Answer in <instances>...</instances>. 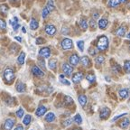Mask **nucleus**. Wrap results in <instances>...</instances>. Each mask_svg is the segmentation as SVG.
<instances>
[{
	"instance_id": "nucleus-44",
	"label": "nucleus",
	"mask_w": 130,
	"mask_h": 130,
	"mask_svg": "<svg viewBox=\"0 0 130 130\" xmlns=\"http://www.w3.org/2000/svg\"><path fill=\"white\" fill-rule=\"evenodd\" d=\"M126 113H125V114H121V115H118V116H117V117H115V118H113V121H116V120H118V118H122V117H124V116H126Z\"/></svg>"
},
{
	"instance_id": "nucleus-3",
	"label": "nucleus",
	"mask_w": 130,
	"mask_h": 130,
	"mask_svg": "<svg viewBox=\"0 0 130 130\" xmlns=\"http://www.w3.org/2000/svg\"><path fill=\"white\" fill-rule=\"evenodd\" d=\"M61 48H62L63 50H70V49L72 48L73 43L70 38H65L61 41Z\"/></svg>"
},
{
	"instance_id": "nucleus-10",
	"label": "nucleus",
	"mask_w": 130,
	"mask_h": 130,
	"mask_svg": "<svg viewBox=\"0 0 130 130\" xmlns=\"http://www.w3.org/2000/svg\"><path fill=\"white\" fill-rule=\"evenodd\" d=\"M82 79H83V73L77 72L72 76V82H74V83H79Z\"/></svg>"
},
{
	"instance_id": "nucleus-23",
	"label": "nucleus",
	"mask_w": 130,
	"mask_h": 130,
	"mask_svg": "<svg viewBox=\"0 0 130 130\" xmlns=\"http://www.w3.org/2000/svg\"><path fill=\"white\" fill-rule=\"evenodd\" d=\"M79 25H80L81 29L83 31H86L88 29V22L86 19H81L80 21H79Z\"/></svg>"
},
{
	"instance_id": "nucleus-12",
	"label": "nucleus",
	"mask_w": 130,
	"mask_h": 130,
	"mask_svg": "<svg viewBox=\"0 0 130 130\" xmlns=\"http://www.w3.org/2000/svg\"><path fill=\"white\" fill-rule=\"evenodd\" d=\"M46 111H47L46 107H44V106H39L38 108L36 109L35 114H36L37 117H42V116H43V115H44Z\"/></svg>"
},
{
	"instance_id": "nucleus-40",
	"label": "nucleus",
	"mask_w": 130,
	"mask_h": 130,
	"mask_svg": "<svg viewBox=\"0 0 130 130\" xmlns=\"http://www.w3.org/2000/svg\"><path fill=\"white\" fill-rule=\"evenodd\" d=\"M44 39L42 38V37H38V38L36 39V41H35V43H36V44H43V43H44Z\"/></svg>"
},
{
	"instance_id": "nucleus-36",
	"label": "nucleus",
	"mask_w": 130,
	"mask_h": 130,
	"mask_svg": "<svg viewBox=\"0 0 130 130\" xmlns=\"http://www.w3.org/2000/svg\"><path fill=\"white\" fill-rule=\"evenodd\" d=\"M49 14H50V12H49V10L47 9L46 7H44L43 9V12H42V16H43V18H46L47 16L49 15Z\"/></svg>"
},
{
	"instance_id": "nucleus-20",
	"label": "nucleus",
	"mask_w": 130,
	"mask_h": 130,
	"mask_svg": "<svg viewBox=\"0 0 130 130\" xmlns=\"http://www.w3.org/2000/svg\"><path fill=\"white\" fill-rule=\"evenodd\" d=\"M24 59H25V53H24V52H22V53H20V55L18 56V58H17V62H18L19 65H23L24 63Z\"/></svg>"
},
{
	"instance_id": "nucleus-27",
	"label": "nucleus",
	"mask_w": 130,
	"mask_h": 130,
	"mask_svg": "<svg viewBox=\"0 0 130 130\" xmlns=\"http://www.w3.org/2000/svg\"><path fill=\"white\" fill-rule=\"evenodd\" d=\"M31 120H32V118H31L30 115H26L24 118V119H23V123H24V126H28L31 123Z\"/></svg>"
},
{
	"instance_id": "nucleus-39",
	"label": "nucleus",
	"mask_w": 130,
	"mask_h": 130,
	"mask_svg": "<svg viewBox=\"0 0 130 130\" xmlns=\"http://www.w3.org/2000/svg\"><path fill=\"white\" fill-rule=\"evenodd\" d=\"M71 123H72V119H71V118H68V119L64 120L63 121V126H69L71 125Z\"/></svg>"
},
{
	"instance_id": "nucleus-32",
	"label": "nucleus",
	"mask_w": 130,
	"mask_h": 130,
	"mask_svg": "<svg viewBox=\"0 0 130 130\" xmlns=\"http://www.w3.org/2000/svg\"><path fill=\"white\" fill-rule=\"evenodd\" d=\"M104 61H105V58H104L103 56H101V55L98 56L97 58H96V60H95L96 63H98V64H102V63L104 62Z\"/></svg>"
},
{
	"instance_id": "nucleus-29",
	"label": "nucleus",
	"mask_w": 130,
	"mask_h": 130,
	"mask_svg": "<svg viewBox=\"0 0 130 130\" xmlns=\"http://www.w3.org/2000/svg\"><path fill=\"white\" fill-rule=\"evenodd\" d=\"M56 60L53 59V60H50L49 61V67H50V69L52 70H55V68H56Z\"/></svg>"
},
{
	"instance_id": "nucleus-28",
	"label": "nucleus",
	"mask_w": 130,
	"mask_h": 130,
	"mask_svg": "<svg viewBox=\"0 0 130 130\" xmlns=\"http://www.w3.org/2000/svg\"><path fill=\"white\" fill-rule=\"evenodd\" d=\"M86 79H87V80L89 81V83H93L94 81L96 80V76L94 75V74H88L87 76H86Z\"/></svg>"
},
{
	"instance_id": "nucleus-15",
	"label": "nucleus",
	"mask_w": 130,
	"mask_h": 130,
	"mask_svg": "<svg viewBox=\"0 0 130 130\" xmlns=\"http://www.w3.org/2000/svg\"><path fill=\"white\" fill-rule=\"evenodd\" d=\"M80 61H81V63H82V65H83L84 67H89V66H90V61H89V59L87 56L81 57Z\"/></svg>"
},
{
	"instance_id": "nucleus-47",
	"label": "nucleus",
	"mask_w": 130,
	"mask_h": 130,
	"mask_svg": "<svg viewBox=\"0 0 130 130\" xmlns=\"http://www.w3.org/2000/svg\"><path fill=\"white\" fill-rule=\"evenodd\" d=\"M68 31H69V29L68 28H66V27H63L62 28V34L63 35H68V34H69V32H68Z\"/></svg>"
},
{
	"instance_id": "nucleus-19",
	"label": "nucleus",
	"mask_w": 130,
	"mask_h": 130,
	"mask_svg": "<svg viewBox=\"0 0 130 130\" xmlns=\"http://www.w3.org/2000/svg\"><path fill=\"white\" fill-rule=\"evenodd\" d=\"M125 34H126V27H124V26L119 27L116 32V35L119 37H123L125 35Z\"/></svg>"
},
{
	"instance_id": "nucleus-22",
	"label": "nucleus",
	"mask_w": 130,
	"mask_h": 130,
	"mask_svg": "<svg viewBox=\"0 0 130 130\" xmlns=\"http://www.w3.org/2000/svg\"><path fill=\"white\" fill-rule=\"evenodd\" d=\"M45 7H46L47 9H48L49 12L51 13L53 10H54V8H55L54 2H53V0H49L48 3H47V5H46V6H45Z\"/></svg>"
},
{
	"instance_id": "nucleus-11",
	"label": "nucleus",
	"mask_w": 130,
	"mask_h": 130,
	"mask_svg": "<svg viewBox=\"0 0 130 130\" xmlns=\"http://www.w3.org/2000/svg\"><path fill=\"white\" fill-rule=\"evenodd\" d=\"M79 61V57L77 54H72L70 57V63L71 66H76Z\"/></svg>"
},
{
	"instance_id": "nucleus-21",
	"label": "nucleus",
	"mask_w": 130,
	"mask_h": 130,
	"mask_svg": "<svg viewBox=\"0 0 130 130\" xmlns=\"http://www.w3.org/2000/svg\"><path fill=\"white\" fill-rule=\"evenodd\" d=\"M118 94H119V96L122 98V99H126V98L128 97V90L126 89H121L118 91Z\"/></svg>"
},
{
	"instance_id": "nucleus-25",
	"label": "nucleus",
	"mask_w": 130,
	"mask_h": 130,
	"mask_svg": "<svg viewBox=\"0 0 130 130\" xmlns=\"http://www.w3.org/2000/svg\"><path fill=\"white\" fill-rule=\"evenodd\" d=\"M130 121L128 118H124V119L122 120L121 123H120V126H121L122 128H126L128 126V125H129Z\"/></svg>"
},
{
	"instance_id": "nucleus-49",
	"label": "nucleus",
	"mask_w": 130,
	"mask_h": 130,
	"mask_svg": "<svg viewBox=\"0 0 130 130\" xmlns=\"http://www.w3.org/2000/svg\"><path fill=\"white\" fill-rule=\"evenodd\" d=\"M14 39H15L16 41H18L19 43H21V42H22V38H21L20 36H15V37H14Z\"/></svg>"
},
{
	"instance_id": "nucleus-4",
	"label": "nucleus",
	"mask_w": 130,
	"mask_h": 130,
	"mask_svg": "<svg viewBox=\"0 0 130 130\" xmlns=\"http://www.w3.org/2000/svg\"><path fill=\"white\" fill-rule=\"evenodd\" d=\"M51 55V50L49 47H43L39 51V56L43 58H48Z\"/></svg>"
},
{
	"instance_id": "nucleus-7",
	"label": "nucleus",
	"mask_w": 130,
	"mask_h": 130,
	"mask_svg": "<svg viewBox=\"0 0 130 130\" xmlns=\"http://www.w3.org/2000/svg\"><path fill=\"white\" fill-rule=\"evenodd\" d=\"M32 74L35 76H36V77H43V75H44V72H43L38 66H34V67L32 68Z\"/></svg>"
},
{
	"instance_id": "nucleus-55",
	"label": "nucleus",
	"mask_w": 130,
	"mask_h": 130,
	"mask_svg": "<svg viewBox=\"0 0 130 130\" xmlns=\"http://www.w3.org/2000/svg\"><path fill=\"white\" fill-rule=\"evenodd\" d=\"M129 49H130V47H129Z\"/></svg>"
},
{
	"instance_id": "nucleus-45",
	"label": "nucleus",
	"mask_w": 130,
	"mask_h": 130,
	"mask_svg": "<svg viewBox=\"0 0 130 130\" xmlns=\"http://www.w3.org/2000/svg\"><path fill=\"white\" fill-rule=\"evenodd\" d=\"M0 8H1V11H3L4 13H6V12H7L8 7H7L6 6H5V5H4V6H0Z\"/></svg>"
},
{
	"instance_id": "nucleus-42",
	"label": "nucleus",
	"mask_w": 130,
	"mask_h": 130,
	"mask_svg": "<svg viewBox=\"0 0 130 130\" xmlns=\"http://www.w3.org/2000/svg\"><path fill=\"white\" fill-rule=\"evenodd\" d=\"M61 82L62 84H65V85H71V82H70L69 80H68V79H64V78H61Z\"/></svg>"
},
{
	"instance_id": "nucleus-37",
	"label": "nucleus",
	"mask_w": 130,
	"mask_h": 130,
	"mask_svg": "<svg viewBox=\"0 0 130 130\" xmlns=\"http://www.w3.org/2000/svg\"><path fill=\"white\" fill-rule=\"evenodd\" d=\"M18 23V18L16 17V16H14V17H13V18H11L10 20H9V24H11V25H14V24H17Z\"/></svg>"
},
{
	"instance_id": "nucleus-26",
	"label": "nucleus",
	"mask_w": 130,
	"mask_h": 130,
	"mask_svg": "<svg viewBox=\"0 0 130 130\" xmlns=\"http://www.w3.org/2000/svg\"><path fill=\"white\" fill-rule=\"evenodd\" d=\"M64 104L66 106H70L73 104V100L71 99L70 96H65L64 98Z\"/></svg>"
},
{
	"instance_id": "nucleus-2",
	"label": "nucleus",
	"mask_w": 130,
	"mask_h": 130,
	"mask_svg": "<svg viewBox=\"0 0 130 130\" xmlns=\"http://www.w3.org/2000/svg\"><path fill=\"white\" fill-rule=\"evenodd\" d=\"M4 79L6 82H12L14 79V72L11 68H6L4 71Z\"/></svg>"
},
{
	"instance_id": "nucleus-5",
	"label": "nucleus",
	"mask_w": 130,
	"mask_h": 130,
	"mask_svg": "<svg viewBox=\"0 0 130 130\" xmlns=\"http://www.w3.org/2000/svg\"><path fill=\"white\" fill-rule=\"evenodd\" d=\"M62 71L64 73V75L66 76H71V73L73 71V68L68 63H63L62 64Z\"/></svg>"
},
{
	"instance_id": "nucleus-6",
	"label": "nucleus",
	"mask_w": 130,
	"mask_h": 130,
	"mask_svg": "<svg viewBox=\"0 0 130 130\" xmlns=\"http://www.w3.org/2000/svg\"><path fill=\"white\" fill-rule=\"evenodd\" d=\"M44 31L48 35L53 36V35L56 34V27H55L54 25H53V24H48V25L45 26Z\"/></svg>"
},
{
	"instance_id": "nucleus-52",
	"label": "nucleus",
	"mask_w": 130,
	"mask_h": 130,
	"mask_svg": "<svg viewBox=\"0 0 130 130\" xmlns=\"http://www.w3.org/2000/svg\"><path fill=\"white\" fill-rule=\"evenodd\" d=\"M126 1H127V0H120V2L121 3H125V2H126Z\"/></svg>"
},
{
	"instance_id": "nucleus-30",
	"label": "nucleus",
	"mask_w": 130,
	"mask_h": 130,
	"mask_svg": "<svg viewBox=\"0 0 130 130\" xmlns=\"http://www.w3.org/2000/svg\"><path fill=\"white\" fill-rule=\"evenodd\" d=\"M73 120H74L75 123H77V124H79V125H80L81 123H82V118H81V116L79 115V114H77V115L74 117Z\"/></svg>"
},
{
	"instance_id": "nucleus-51",
	"label": "nucleus",
	"mask_w": 130,
	"mask_h": 130,
	"mask_svg": "<svg viewBox=\"0 0 130 130\" xmlns=\"http://www.w3.org/2000/svg\"><path fill=\"white\" fill-rule=\"evenodd\" d=\"M22 32H24V34H25V32H26V30H25V27H22Z\"/></svg>"
},
{
	"instance_id": "nucleus-33",
	"label": "nucleus",
	"mask_w": 130,
	"mask_h": 130,
	"mask_svg": "<svg viewBox=\"0 0 130 130\" xmlns=\"http://www.w3.org/2000/svg\"><path fill=\"white\" fill-rule=\"evenodd\" d=\"M6 23L4 19L0 18V30H6Z\"/></svg>"
},
{
	"instance_id": "nucleus-17",
	"label": "nucleus",
	"mask_w": 130,
	"mask_h": 130,
	"mask_svg": "<svg viewBox=\"0 0 130 130\" xmlns=\"http://www.w3.org/2000/svg\"><path fill=\"white\" fill-rule=\"evenodd\" d=\"M78 100H79V103L80 104L81 107H84L87 103V97L85 95H79L78 98Z\"/></svg>"
},
{
	"instance_id": "nucleus-14",
	"label": "nucleus",
	"mask_w": 130,
	"mask_h": 130,
	"mask_svg": "<svg viewBox=\"0 0 130 130\" xmlns=\"http://www.w3.org/2000/svg\"><path fill=\"white\" fill-rule=\"evenodd\" d=\"M39 27V23L36 19L35 18H32L31 19V22H30V28L32 30H36L37 28Z\"/></svg>"
},
{
	"instance_id": "nucleus-16",
	"label": "nucleus",
	"mask_w": 130,
	"mask_h": 130,
	"mask_svg": "<svg viewBox=\"0 0 130 130\" xmlns=\"http://www.w3.org/2000/svg\"><path fill=\"white\" fill-rule=\"evenodd\" d=\"M15 89H16V90H17L18 92L22 93V92L25 91V85H24L23 82H18V83L16 84Z\"/></svg>"
},
{
	"instance_id": "nucleus-24",
	"label": "nucleus",
	"mask_w": 130,
	"mask_h": 130,
	"mask_svg": "<svg viewBox=\"0 0 130 130\" xmlns=\"http://www.w3.org/2000/svg\"><path fill=\"white\" fill-rule=\"evenodd\" d=\"M120 3H121L120 2V0H109L108 6H109L110 7H117Z\"/></svg>"
},
{
	"instance_id": "nucleus-41",
	"label": "nucleus",
	"mask_w": 130,
	"mask_h": 130,
	"mask_svg": "<svg viewBox=\"0 0 130 130\" xmlns=\"http://www.w3.org/2000/svg\"><path fill=\"white\" fill-rule=\"evenodd\" d=\"M89 25H90V27H91V29H96V27H97V24H96L95 20H93V19H91V20L89 21Z\"/></svg>"
},
{
	"instance_id": "nucleus-43",
	"label": "nucleus",
	"mask_w": 130,
	"mask_h": 130,
	"mask_svg": "<svg viewBox=\"0 0 130 130\" xmlns=\"http://www.w3.org/2000/svg\"><path fill=\"white\" fill-rule=\"evenodd\" d=\"M89 53L90 55H95L96 54V50L94 48H89Z\"/></svg>"
},
{
	"instance_id": "nucleus-53",
	"label": "nucleus",
	"mask_w": 130,
	"mask_h": 130,
	"mask_svg": "<svg viewBox=\"0 0 130 130\" xmlns=\"http://www.w3.org/2000/svg\"><path fill=\"white\" fill-rule=\"evenodd\" d=\"M126 37H127L128 39H130V32H129V34H128V35H127V36H126Z\"/></svg>"
},
{
	"instance_id": "nucleus-18",
	"label": "nucleus",
	"mask_w": 130,
	"mask_h": 130,
	"mask_svg": "<svg viewBox=\"0 0 130 130\" xmlns=\"http://www.w3.org/2000/svg\"><path fill=\"white\" fill-rule=\"evenodd\" d=\"M54 120H55V115L53 112H49L46 116H45V121L53 122V121H54Z\"/></svg>"
},
{
	"instance_id": "nucleus-1",
	"label": "nucleus",
	"mask_w": 130,
	"mask_h": 130,
	"mask_svg": "<svg viewBox=\"0 0 130 130\" xmlns=\"http://www.w3.org/2000/svg\"><path fill=\"white\" fill-rule=\"evenodd\" d=\"M108 47V38H107V36H105V35L100 36L97 42L98 50L103 52V51H105V50H107Z\"/></svg>"
},
{
	"instance_id": "nucleus-54",
	"label": "nucleus",
	"mask_w": 130,
	"mask_h": 130,
	"mask_svg": "<svg viewBox=\"0 0 130 130\" xmlns=\"http://www.w3.org/2000/svg\"><path fill=\"white\" fill-rule=\"evenodd\" d=\"M75 130H81V129H75Z\"/></svg>"
},
{
	"instance_id": "nucleus-13",
	"label": "nucleus",
	"mask_w": 130,
	"mask_h": 130,
	"mask_svg": "<svg viewBox=\"0 0 130 130\" xmlns=\"http://www.w3.org/2000/svg\"><path fill=\"white\" fill-rule=\"evenodd\" d=\"M108 24V21L107 20V19H105V18L100 19V22H99V27H100V29H102V30H104V29L107 28Z\"/></svg>"
},
{
	"instance_id": "nucleus-9",
	"label": "nucleus",
	"mask_w": 130,
	"mask_h": 130,
	"mask_svg": "<svg viewBox=\"0 0 130 130\" xmlns=\"http://www.w3.org/2000/svg\"><path fill=\"white\" fill-rule=\"evenodd\" d=\"M109 114H110L109 108H101V110H100V118H102V119H106V118H108Z\"/></svg>"
},
{
	"instance_id": "nucleus-46",
	"label": "nucleus",
	"mask_w": 130,
	"mask_h": 130,
	"mask_svg": "<svg viewBox=\"0 0 130 130\" xmlns=\"http://www.w3.org/2000/svg\"><path fill=\"white\" fill-rule=\"evenodd\" d=\"M13 26V29H14V31H17L18 30V28L20 27V24L17 23V24H14V25H12Z\"/></svg>"
},
{
	"instance_id": "nucleus-50",
	"label": "nucleus",
	"mask_w": 130,
	"mask_h": 130,
	"mask_svg": "<svg viewBox=\"0 0 130 130\" xmlns=\"http://www.w3.org/2000/svg\"><path fill=\"white\" fill-rule=\"evenodd\" d=\"M99 16H100V15H99V14H98V13H94V14H93V18L94 19H98V18H99Z\"/></svg>"
},
{
	"instance_id": "nucleus-8",
	"label": "nucleus",
	"mask_w": 130,
	"mask_h": 130,
	"mask_svg": "<svg viewBox=\"0 0 130 130\" xmlns=\"http://www.w3.org/2000/svg\"><path fill=\"white\" fill-rule=\"evenodd\" d=\"M14 125V121L12 118H7L4 123V129L5 130H11Z\"/></svg>"
},
{
	"instance_id": "nucleus-38",
	"label": "nucleus",
	"mask_w": 130,
	"mask_h": 130,
	"mask_svg": "<svg viewBox=\"0 0 130 130\" xmlns=\"http://www.w3.org/2000/svg\"><path fill=\"white\" fill-rule=\"evenodd\" d=\"M16 116L18 117L19 118H23V116H24V109H23V108H19V109L16 111Z\"/></svg>"
},
{
	"instance_id": "nucleus-48",
	"label": "nucleus",
	"mask_w": 130,
	"mask_h": 130,
	"mask_svg": "<svg viewBox=\"0 0 130 130\" xmlns=\"http://www.w3.org/2000/svg\"><path fill=\"white\" fill-rule=\"evenodd\" d=\"M14 130H24V127H23L22 126H20V125H19V126H17L15 128H14Z\"/></svg>"
},
{
	"instance_id": "nucleus-35",
	"label": "nucleus",
	"mask_w": 130,
	"mask_h": 130,
	"mask_svg": "<svg viewBox=\"0 0 130 130\" xmlns=\"http://www.w3.org/2000/svg\"><path fill=\"white\" fill-rule=\"evenodd\" d=\"M124 68L126 73H130V61H126L124 64Z\"/></svg>"
},
{
	"instance_id": "nucleus-34",
	"label": "nucleus",
	"mask_w": 130,
	"mask_h": 130,
	"mask_svg": "<svg viewBox=\"0 0 130 130\" xmlns=\"http://www.w3.org/2000/svg\"><path fill=\"white\" fill-rule=\"evenodd\" d=\"M38 67H41L42 69L45 70L46 69V67H45V61L43 59H38Z\"/></svg>"
},
{
	"instance_id": "nucleus-31",
	"label": "nucleus",
	"mask_w": 130,
	"mask_h": 130,
	"mask_svg": "<svg viewBox=\"0 0 130 130\" xmlns=\"http://www.w3.org/2000/svg\"><path fill=\"white\" fill-rule=\"evenodd\" d=\"M77 45H78V48H79V51L80 52L84 51V42L83 41H78Z\"/></svg>"
}]
</instances>
